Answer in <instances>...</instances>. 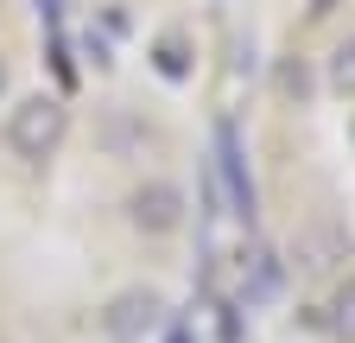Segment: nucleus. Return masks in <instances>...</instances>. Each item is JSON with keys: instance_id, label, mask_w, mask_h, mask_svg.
Returning <instances> with one entry per match:
<instances>
[{"instance_id": "nucleus-6", "label": "nucleus", "mask_w": 355, "mask_h": 343, "mask_svg": "<svg viewBox=\"0 0 355 343\" xmlns=\"http://www.w3.org/2000/svg\"><path fill=\"white\" fill-rule=\"evenodd\" d=\"M330 83H336L343 96H355V38H349V45L330 58Z\"/></svg>"}, {"instance_id": "nucleus-5", "label": "nucleus", "mask_w": 355, "mask_h": 343, "mask_svg": "<svg viewBox=\"0 0 355 343\" xmlns=\"http://www.w3.org/2000/svg\"><path fill=\"white\" fill-rule=\"evenodd\" d=\"M153 70H159L165 83H184V76H191V51H184V38H159Z\"/></svg>"}, {"instance_id": "nucleus-9", "label": "nucleus", "mask_w": 355, "mask_h": 343, "mask_svg": "<svg viewBox=\"0 0 355 343\" xmlns=\"http://www.w3.org/2000/svg\"><path fill=\"white\" fill-rule=\"evenodd\" d=\"M349 134H355V121H349Z\"/></svg>"}, {"instance_id": "nucleus-4", "label": "nucleus", "mask_w": 355, "mask_h": 343, "mask_svg": "<svg viewBox=\"0 0 355 343\" xmlns=\"http://www.w3.org/2000/svg\"><path fill=\"white\" fill-rule=\"evenodd\" d=\"M222 178H229L235 210L248 217V210H254V185H248V172H241V153H235V134H229V127H222Z\"/></svg>"}, {"instance_id": "nucleus-1", "label": "nucleus", "mask_w": 355, "mask_h": 343, "mask_svg": "<svg viewBox=\"0 0 355 343\" xmlns=\"http://www.w3.org/2000/svg\"><path fill=\"white\" fill-rule=\"evenodd\" d=\"M64 127H70V108H64L58 96H26V102L7 115V147L38 165V159H51V153L64 147Z\"/></svg>"}, {"instance_id": "nucleus-7", "label": "nucleus", "mask_w": 355, "mask_h": 343, "mask_svg": "<svg viewBox=\"0 0 355 343\" xmlns=\"http://www.w3.org/2000/svg\"><path fill=\"white\" fill-rule=\"evenodd\" d=\"M330 324H336L343 337H355V280L336 292V306H330Z\"/></svg>"}, {"instance_id": "nucleus-3", "label": "nucleus", "mask_w": 355, "mask_h": 343, "mask_svg": "<svg viewBox=\"0 0 355 343\" xmlns=\"http://www.w3.org/2000/svg\"><path fill=\"white\" fill-rule=\"evenodd\" d=\"M159 318H165V299H159L153 286H127V292H114V299H108L102 331H108L114 343H140V337H153V331H159Z\"/></svg>"}, {"instance_id": "nucleus-2", "label": "nucleus", "mask_w": 355, "mask_h": 343, "mask_svg": "<svg viewBox=\"0 0 355 343\" xmlns=\"http://www.w3.org/2000/svg\"><path fill=\"white\" fill-rule=\"evenodd\" d=\"M127 223L140 229V235H178L184 229V191L165 185V178H146V185H133L127 191Z\"/></svg>"}, {"instance_id": "nucleus-8", "label": "nucleus", "mask_w": 355, "mask_h": 343, "mask_svg": "<svg viewBox=\"0 0 355 343\" xmlns=\"http://www.w3.org/2000/svg\"><path fill=\"white\" fill-rule=\"evenodd\" d=\"M0 90H7V58H0Z\"/></svg>"}]
</instances>
